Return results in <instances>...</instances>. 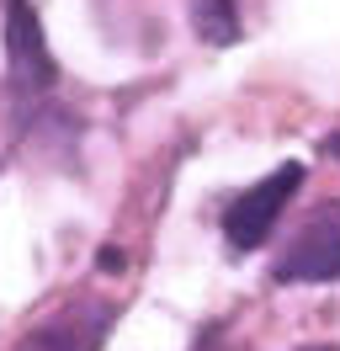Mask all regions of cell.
<instances>
[{
	"label": "cell",
	"instance_id": "7",
	"mask_svg": "<svg viewBox=\"0 0 340 351\" xmlns=\"http://www.w3.org/2000/svg\"><path fill=\"white\" fill-rule=\"evenodd\" d=\"M324 149H330V154H335V160H340V133H335V138H330V144H324Z\"/></svg>",
	"mask_w": 340,
	"mask_h": 351
},
{
	"label": "cell",
	"instance_id": "3",
	"mask_svg": "<svg viewBox=\"0 0 340 351\" xmlns=\"http://www.w3.org/2000/svg\"><path fill=\"white\" fill-rule=\"evenodd\" d=\"M276 282H340V208H319L303 219L293 245L271 266Z\"/></svg>",
	"mask_w": 340,
	"mask_h": 351
},
{
	"label": "cell",
	"instance_id": "6",
	"mask_svg": "<svg viewBox=\"0 0 340 351\" xmlns=\"http://www.w3.org/2000/svg\"><path fill=\"white\" fill-rule=\"evenodd\" d=\"M197 351H245V346H239V341H234L229 330H208V335H202V341H197Z\"/></svg>",
	"mask_w": 340,
	"mask_h": 351
},
{
	"label": "cell",
	"instance_id": "5",
	"mask_svg": "<svg viewBox=\"0 0 340 351\" xmlns=\"http://www.w3.org/2000/svg\"><path fill=\"white\" fill-rule=\"evenodd\" d=\"M191 22H197V38L212 48L239 43V11H234V0H191Z\"/></svg>",
	"mask_w": 340,
	"mask_h": 351
},
{
	"label": "cell",
	"instance_id": "4",
	"mask_svg": "<svg viewBox=\"0 0 340 351\" xmlns=\"http://www.w3.org/2000/svg\"><path fill=\"white\" fill-rule=\"evenodd\" d=\"M5 53H11V86H16V96L32 101L42 90H53L59 64H53L48 43H42V22L27 0H5Z\"/></svg>",
	"mask_w": 340,
	"mask_h": 351
},
{
	"label": "cell",
	"instance_id": "1",
	"mask_svg": "<svg viewBox=\"0 0 340 351\" xmlns=\"http://www.w3.org/2000/svg\"><path fill=\"white\" fill-rule=\"evenodd\" d=\"M298 186H303V165H298V160L276 165L266 181L245 186V192H239V197L223 208V234H229L234 250H255V245H266V240H271L276 219H282V208L293 202Z\"/></svg>",
	"mask_w": 340,
	"mask_h": 351
},
{
	"label": "cell",
	"instance_id": "8",
	"mask_svg": "<svg viewBox=\"0 0 340 351\" xmlns=\"http://www.w3.org/2000/svg\"><path fill=\"white\" fill-rule=\"evenodd\" d=\"M303 351H340V346H303Z\"/></svg>",
	"mask_w": 340,
	"mask_h": 351
},
{
	"label": "cell",
	"instance_id": "2",
	"mask_svg": "<svg viewBox=\"0 0 340 351\" xmlns=\"http://www.w3.org/2000/svg\"><path fill=\"white\" fill-rule=\"evenodd\" d=\"M112 319H117V304L85 293V298H69L64 308H53L48 319H38L16 341V351H101V341L112 335Z\"/></svg>",
	"mask_w": 340,
	"mask_h": 351
}]
</instances>
